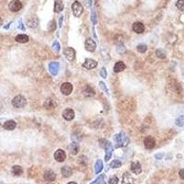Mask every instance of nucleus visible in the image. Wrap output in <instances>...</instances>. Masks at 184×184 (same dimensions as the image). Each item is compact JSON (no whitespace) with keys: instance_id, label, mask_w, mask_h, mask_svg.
Returning a JSON list of instances; mask_svg holds the SVG:
<instances>
[{"instance_id":"f704fd0d","label":"nucleus","mask_w":184,"mask_h":184,"mask_svg":"<svg viewBox=\"0 0 184 184\" xmlns=\"http://www.w3.org/2000/svg\"><path fill=\"white\" fill-rule=\"evenodd\" d=\"M118 182H119V180H118V178L116 176L111 177L109 181V184H118Z\"/></svg>"},{"instance_id":"a18cd8bd","label":"nucleus","mask_w":184,"mask_h":184,"mask_svg":"<svg viewBox=\"0 0 184 184\" xmlns=\"http://www.w3.org/2000/svg\"><path fill=\"white\" fill-rule=\"evenodd\" d=\"M67 184H77V183H75V182H74V181H72V182H68Z\"/></svg>"},{"instance_id":"7c9ffc66","label":"nucleus","mask_w":184,"mask_h":184,"mask_svg":"<svg viewBox=\"0 0 184 184\" xmlns=\"http://www.w3.org/2000/svg\"><path fill=\"white\" fill-rule=\"evenodd\" d=\"M175 124H176V125L180 126V127L183 126L184 125V116H180L179 118H177Z\"/></svg>"},{"instance_id":"4c0bfd02","label":"nucleus","mask_w":184,"mask_h":184,"mask_svg":"<svg viewBox=\"0 0 184 184\" xmlns=\"http://www.w3.org/2000/svg\"><path fill=\"white\" fill-rule=\"evenodd\" d=\"M55 22L54 21V20H52L50 23H49V30L50 31H54V29H55Z\"/></svg>"},{"instance_id":"37998d69","label":"nucleus","mask_w":184,"mask_h":184,"mask_svg":"<svg viewBox=\"0 0 184 184\" xmlns=\"http://www.w3.org/2000/svg\"><path fill=\"white\" fill-rule=\"evenodd\" d=\"M98 184H106V182H105L104 181H103V179H102V180H100V181L98 182Z\"/></svg>"},{"instance_id":"79ce46f5","label":"nucleus","mask_w":184,"mask_h":184,"mask_svg":"<svg viewBox=\"0 0 184 184\" xmlns=\"http://www.w3.org/2000/svg\"><path fill=\"white\" fill-rule=\"evenodd\" d=\"M179 175H180V177H181V180H184V168H183V169H181L180 172H179Z\"/></svg>"},{"instance_id":"6ab92c4d","label":"nucleus","mask_w":184,"mask_h":184,"mask_svg":"<svg viewBox=\"0 0 184 184\" xmlns=\"http://www.w3.org/2000/svg\"><path fill=\"white\" fill-rule=\"evenodd\" d=\"M126 68V65L124 62H122V61H119V62H117L114 65V67H113V70H114L115 73H120L122 71H124Z\"/></svg>"},{"instance_id":"c03bdc74","label":"nucleus","mask_w":184,"mask_h":184,"mask_svg":"<svg viewBox=\"0 0 184 184\" xmlns=\"http://www.w3.org/2000/svg\"><path fill=\"white\" fill-rule=\"evenodd\" d=\"M63 18H64V17H61V18H60V27H61V25H62V20H63Z\"/></svg>"},{"instance_id":"c756f323","label":"nucleus","mask_w":184,"mask_h":184,"mask_svg":"<svg viewBox=\"0 0 184 184\" xmlns=\"http://www.w3.org/2000/svg\"><path fill=\"white\" fill-rule=\"evenodd\" d=\"M111 168H120L121 166H122V162L120 161V160H117V159H115V160H113V161L111 163Z\"/></svg>"},{"instance_id":"20e7f679","label":"nucleus","mask_w":184,"mask_h":184,"mask_svg":"<svg viewBox=\"0 0 184 184\" xmlns=\"http://www.w3.org/2000/svg\"><path fill=\"white\" fill-rule=\"evenodd\" d=\"M72 10H73V14L75 17H80L81 14L83 13V7L82 5L80 4L78 1H75L72 5Z\"/></svg>"},{"instance_id":"5701e85b","label":"nucleus","mask_w":184,"mask_h":184,"mask_svg":"<svg viewBox=\"0 0 184 184\" xmlns=\"http://www.w3.org/2000/svg\"><path fill=\"white\" fill-rule=\"evenodd\" d=\"M38 24H39V20H38V18L36 17L31 18L27 22L28 27H30V28H36L38 26Z\"/></svg>"},{"instance_id":"c85d7f7f","label":"nucleus","mask_w":184,"mask_h":184,"mask_svg":"<svg viewBox=\"0 0 184 184\" xmlns=\"http://www.w3.org/2000/svg\"><path fill=\"white\" fill-rule=\"evenodd\" d=\"M155 55L158 56V58L160 59H164L166 58V53H165V51H163L162 49H158L157 51H155Z\"/></svg>"},{"instance_id":"9d476101","label":"nucleus","mask_w":184,"mask_h":184,"mask_svg":"<svg viewBox=\"0 0 184 184\" xmlns=\"http://www.w3.org/2000/svg\"><path fill=\"white\" fill-rule=\"evenodd\" d=\"M96 47H97L96 42L92 39H90V38H88V39H87L86 41H85V48L88 52H91L92 53V52L96 50Z\"/></svg>"},{"instance_id":"58836bf2","label":"nucleus","mask_w":184,"mask_h":184,"mask_svg":"<svg viewBox=\"0 0 184 184\" xmlns=\"http://www.w3.org/2000/svg\"><path fill=\"white\" fill-rule=\"evenodd\" d=\"M100 87H101L102 88V89L103 90H104L107 94H109V90H108V88H106V86H105V84H104V82H100Z\"/></svg>"},{"instance_id":"1a4fd4ad","label":"nucleus","mask_w":184,"mask_h":184,"mask_svg":"<svg viewBox=\"0 0 184 184\" xmlns=\"http://www.w3.org/2000/svg\"><path fill=\"white\" fill-rule=\"evenodd\" d=\"M67 158V154L62 149H57L54 153V159L58 162H64Z\"/></svg>"},{"instance_id":"f8f14e48","label":"nucleus","mask_w":184,"mask_h":184,"mask_svg":"<svg viewBox=\"0 0 184 184\" xmlns=\"http://www.w3.org/2000/svg\"><path fill=\"white\" fill-rule=\"evenodd\" d=\"M98 63L96 62L95 60L93 59H86V61L83 64V67L87 68V69H93L97 67Z\"/></svg>"},{"instance_id":"ea45409f","label":"nucleus","mask_w":184,"mask_h":184,"mask_svg":"<svg viewBox=\"0 0 184 184\" xmlns=\"http://www.w3.org/2000/svg\"><path fill=\"white\" fill-rule=\"evenodd\" d=\"M102 179H104V175H101L100 177H98V179H96V180H95V181H94L93 182H91L90 184H98V181H100V180H102Z\"/></svg>"},{"instance_id":"49530a36","label":"nucleus","mask_w":184,"mask_h":184,"mask_svg":"<svg viewBox=\"0 0 184 184\" xmlns=\"http://www.w3.org/2000/svg\"><path fill=\"white\" fill-rule=\"evenodd\" d=\"M2 24V20H1V18H0V25Z\"/></svg>"},{"instance_id":"423d86ee","label":"nucleus","mask_w":184,"mask_h":184,"mask_svg":"<svg viewBox=\"0 0 184 184\" xmlns=\"http://www.w3.org/2000/svg\"><path fill=\"white\" fill-rule=\"evenodd\" d=\"M60 89H61V92H62L64 95H65V96L70 95L71 92L73 91V85L69 82H65L62 84Z\"/></svg>"},{"instance_id":"a19ab883","label":"nucleus","mask_w":184,"mask_h":184,"mask_svg":"<svg viewBox=\"0 0 184 184\" xmlns=\"http://www.w3.org/2000/svg\"><path fill=\"white\" fill-rule=\"evenodd\" d=\"M163 157H164V154L163 153H159V154L155 155V158H157V159H161V158H163Z\"/></svg>"},{"instance_id":"72a5a7b5","label":"nucleus","mask_w":184,"mask_h":184,"mask_svg":"<svg viewBox=\"0 0 184 184\" xmlns=\"http://www.w3.org/2000/svg\"><path fill=\"white\" fill-rule=\"evenodd\" d=\"M53 50L56 51V52H59L60 51V44H59V42L57 41H54V43H53Z\"/></svg>"},{"instance_id":"412c9836","label":"nucleus","mask_w":184,"mask_h":184,"mask_svg":"<svg viewBox=\"0 0 184 184\" xmlns=\"http://www.w3.org/2000/svg\"><path fill=\"white\" fill-rule=\"evenodd\" d=\"M64 9V4L62 0H55L54 1V12L60 13L61 11H63Z\"/></svg>"},{"instance_id":"4468645a","label":"nucleus","mask_w":184,"mask_h":184,"mask_svg":"<svg viewBox=\"0 0 184 184\" xmlns=\"http://www.w3.org/2000/svg\"><path fill=\"white\" fill-rule=\"evenodd\" d=\"M133 31L135 32V33L141 34L145 31V26L143 23H141V22H135L133 25Z\"/></svg>"},{"instance_id":"4be33fe9","label":"nucleus","mask_w":184,"mask_h":184,"mask_svg":"<svg viewBox=\"0 0 184 184\" xmlns=\"http://www.w3.org/2000/svg\"><path fill=\"white\" fill-rule=\"evenodd\" d=\"M68 148H69L70 154L75 155H77V154L78 153V151H79V145H78L77 143L73 142V143L70 144V145H69Z\"/></svg>"},{"instance_id":"9b49d317","label":"nucleus","mask_w":184,"mask_h":184,"mask_svg":"<svg viewBox=\"0 0 184 184\" xmlns=\"http://www.w3.org/2000/svg\"><path fill=\"white\" fill-rule=\"evenodd\" d=\"M60 65L57 62H52L49 64V71L53 75H56L59 72Z\"/></svg>"},{"instance_id":"f03ea898","label":"nucleus","mask_w":184,"mask_h":184,"mask_svg":"<svg viewBox=\"0 0 184 184\" xmlns=\"http://www.w3.org/2000/svg\"><path fill=\"white\" fill-rule=\"evenodd\" d=\"M26 104L27 100L21 95H18L12 100V105L15 108H23L24 106H26Z\"/></svg>"},{"instance_id":"2eb2a0df","label":"nucleus","mask_w":184,"mask_h":184,"mask_svg":"<svg viewBox=\"0 0 184 184\" xmlns=\"http://www.w3.org/2000/svg\"><path fill=\"white\" fill-rule=\"evenodd\" d=\"M131 169L134 174H140L142 171V168H141V164L138 161H134L131 164Z\"/></svg>"},{"instance_id":"dca6fc26","label":"nucleus","mask_w":184,"mask_h":184,"mask_svg":"<svg viewBox=\"0 0 184 184\" xmlns=\"http://www.w3.org/2000/svg\"><path fill=\"white\" fill-rule=\"evenodd\" d=\"M63 117L67 121H71L75 117V112L72 109H65L63 112Z\"/></svg>"},{"instance_id":"a211bd4d","label":"nucleus","mask_w":184,"mask_h":184,"mask_svg":"<svg viewBox=\"0 0 184 184\" xmlns=\"http://www.w3.org/2000/svg\"><path fill=\"white\" fill-rule=\"evenodd\" d=\"M134 183V179L130 175V173L125 172L122 176V184H133Z\"/></svg>"},{"instance_id":"2f4dec72","label":"nucleus","mask_w":184,"mask_h":184,"mask_svg":"<svg viewBox=\"0 0 184 184\" xmlns=\"http://www.w3.org/2000/svg\"><path fill=\"white\" fill-rule=\"evenodd\" d=\"M147 46L145 45V44H139L137 46V51L139 52V53L144 54V53H145V52H147Z\"/></svg>"},{"instance_id":"39448f33","label":"nucleus","mask_w":184,"mask_h":184,"mask_svg":"<svg viewBox=\"0 0 184 184\" xmlns=\"http://www.w3.org/2000/svg\"><path fill=\"white\" fill-rule=\"evenodd\" d=\"M22 3L20 1V0H12V1L9 3L8 5V7H9V10L12 11V12H18L20 11V9L22 8Z\"/></svg>"},{"instance_id":"ddd939ff","label":"nucleus","mask_w":184,"mask_h":184,"mask_svg":"<svg viewBox=\"0 0 184 184\" xmlns=\"http://www.w3.org/2000/svg\"><path fill=\"white\" fill-rule=\"evenodd\" d=\"M44 180L47 181H54L56 178V174L54 173V170H52V169H49V170H46L44 173Z\"/></svg>"},{"instance_id":"0eeeda50","label":"nucleus","mask_w":184,"mask_h":184,"mask_svg":"<svg viewBox=\"0 0 184 184\" xmlns=\"http://www.w3.org/2000/svg\"><path fill=\"white\" fill-rule=\"evenodd\" d=\"M64 54L68 61L72 62V61L75 60V51L73 48H71V47H67V48H65Z\"/></svg>"},{"instance_id":"cd10ccee","label":"nucleus","mask_w":184,"mask_h":184,"mask_svg":"<svg viewBox=\"0 0 184 184\" xmlns=\"http://www.w3.org/2000/svg\"><path fill=\"white\" fill-rule=\"evenodd\" d=\"M44 107L46 108L47 110H52L54 108V102L53 101L52 98H47L44 102Z\"/></svg>"},{"instance_id":"f257e3e1","label":"nucleus","mask_w":184,"mask_h":184,"mask_svg":"<svg viewBox=\"0 0 184 184\" xmlns=\"http://www.w3.org/2000/svg\"><path fill=\"white\" fill-rule=\"evenodd\" d=\"M114 141L116 143V147H127L130 142V139L127 137V136L125 135L124 133H120L118 134H115L114 135Z\"/></svg>"},{"instance_id":"c9c22d12","label":"nucleus","mask_w":184,"mask_h":184,"mask_svg":"<svg viewBox=\"0 0 184 184\" xmlns=\"http://www.w3.org/2000/svg\"><path fill=\"white\" fill-rule=\"evenodd\" d=\"M100 77H103V78H106L107 77V71H106V69L104 67L100 69Z\"/></svg>"},{"instance_id":"b1692460","label":"nucleus","mask_w":184,"mask_h":184,"mask_svg":"<svg viewBox=\"0 0 184 184\" xmlns=\"http://www.w3.org/2000/svg\"><path fill=\"white\" fill-rule=\"evenodd\" d=\"M12 173L15 176H20L23 173V168L18 165H15V166L12 167Z\"/></svg>"},{"instance_id":"a878e982","label":"nucleus","mask_w":184,"mask_h":184,"mask_svg":"<svg viewBox=\"0 0 184 184\" xmlns=\"http://www.w3.org/2000/svg\"><path fill=\"white\" fill-rule=\"evenodd\" d=\"M102 169H103V162L100 159H98L97 160L96 165H95V173L96 174L100 173L102 171Z\"/></svg>"},{"instance_id":"7ed1b4c3","label":"nucleus","mask_w":184,"mask_h":184,"mask_svg":"<svg viewBox=\"0 0 184 184\" xmlns=\"http://www.w3.org/2000/svg\"><path fill=\"white\" fill-rule=\"evenodd\" d=\"M103 143L104 144H101V147H104L106 150V155H105V161H108V160H110L111 157V154H112V151H113V147H112V145L111 142L109 141H106L103 139Z\"/></svg>"},{"instance_id":"bb28decb","label":"nucleus","mask_w":184,"mask_h":184,"mask_svg":"<svg viewBox=\"0 0 184 184\" xmlns=\"http://www.w3.org/2000/svg\"><path fill=\"white\" fill-rule=\"evenodd\" d=\"M83 94L86 97H91V96L95 95V91H94V89L91 88L89 86H87L86 89H85V90H83Z\"/></svg>"},{"instance_id":"e433bc0d","label":"nucleus","mask_w":184,"mask_h":184,"mask_svg":"<svg viewBox=\"0 0 184 184\" xmlns=\"http://www.w3.org/2000/svg\"><path fill=\"white\" fill-rule=\"evenodd\" d=\"M91 21H92V23L94 25L96 24L97 23V18H96V13L95 12H92V14H91Z\"/></svg>"},{"instance_id":"f3484780","label":"nucleus","mask_w":184,"mask_h":184,"mask_svg":"<svg viewBox=\"0 0 184 184\" xmlns=\"http://www.w3.org/2000/svg\"><path fill=\"white\" fill-rule=\"evenodd\" d=\"M16 126H17L16 122L13 121V120L7 121V122L4 124V125H3L4 129H6V130H7V131H12V130H14V129L16 128Z\"/></svg>"},{"instance_id":"393cba45","label":"nucleus","mask_w":184,"mask_h":184,"mask_svg":"<svg viewBox=\"0 0 184 184\" xmlns=\"http://www.w3.org/2000/svg\"><path fill=\"white\" fill-rule=\"evenodd\" d=\"M16 41L20 42V43H26V42L29 41V37L25 34H20L16 37Z\"/></svg>"},{"instance_id":"aec40b11","label":"nucleus","mask_w":184,"mask_h":184,"mask_svg":"<svg viewBox=\"0 0 184 184\" xmlns=\"http://www.w3.org/2000/svg\"><path fill=\"white\" fill-rule=\"evenodd\" d=\"M61 173H62V175L65 178H68L73 174V170H72V168L70 167L65 166V167H63L62 168H61Z\"/></svg>"},{"instance_id":"473e14b6","label":"nucleus","mask_w":184,"mask_h":184,"mask_svg":"<svg viewBox=\"0 0 184 184\" xmlns=\"http://www.w3.org/2000/svg\"><path fill=\"white\" fill-rule=\"evenodd\" d=\"M176 7L181 11H184V0H178L176 3Z\"/></svg>"},{"instance_id":"6e6552de","label":"nucleus","mask_w":184,"mask_h":184,"mask_svg":"<svg viewBox=\"0 0 184 184\" xmlns=\"http://www.w3.org/2000/svg\"><path fill=\"white\" fill-rule=\"evenodd\" d=\"M144 145L147 149H153L155 145V140L152 136H147L144 140Z\"/></svg>"}]
</instances>
